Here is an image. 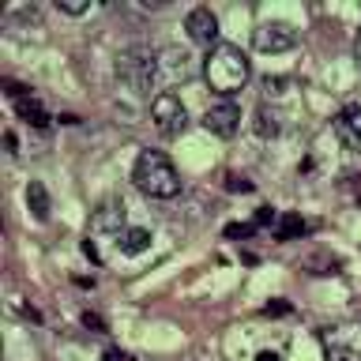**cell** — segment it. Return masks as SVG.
<instances>
[{"mask_svg": "<svg viewBox=\"0 0 361 361\" xmlns=\"http://www.w3.org/2000/svg\"><path fill=\"white\" fill-rule=\"evenodd\" d=\"M248 75H252L248 56L241 53V45H233V42H219L207 53V61H203V79H207V87L222 98H233L237 90L248 83Z\"/></svg>", "mask_w": 361, "mask_h": 361, "instance_id": "obj_1", "label": "cell"}, {"mask_svg": "<svg viewBox=\"0 0 361 361\" xmlns=\"http://www.w3.org/2000/svg\"><path fill=\"white\" fill-rule=\"evenodd\" d=\"M132 180L151 200H173L180 192V173L162 151H140V158L132 166Z\"/></svg>", "mask_w": 361, "mask_h": 361, "instance_id": "obj_2", "label": "cell"}, {"mask_svg": "<svg viewBox=\"0 0 361 361\" xmlns=\"http://www.w3.org/2000/svg\"><path fill=\"white\" fill-rule=\"evenodd\" d=\"M117 79L135 94H151L154 79H158V56L143 45H132L117 56Z\"/></svg>", "mask_w": 361, "mask_h": 361, "instance_id": "obj_3", "label": "cell"}, {"mask_svg": "<svg viewBox=\"0 0 361 361\" xmlns=\"http://www.w3.org/2000/svg\"><path fill=\"white\" fill-rule=\"evenodd\" d=\"M151 117H154L158 135H166V140H177V135L188 128L185 102H180L173 90H162V94H154V102H151Z\"/></svg>", "mask_w": 361, "mask_h": 361, "instance_id": "obj_4", "label": "cell"}, {"mask_svg": "<svg viewBox=\"0 0 361 361\" xmlns=\"http://www.w3.org/2000/svg\"><path fill=\"white\" fill-rule=\"evenodd\" d=\"M203 128L211 135H219V140H230V135H237V128H241V106H237L233 98H219L214 106H207V113H203Z\"/></svg>", "mask_w": 361, "mask_h": 361, "instance_id": "obj_5", "label": "cell"}, {"mask_svg": "<svg viewBox=\"0 0 361 361\" xmlns=\"http://www.w3.org/2000/svg\"><path fill=\"white\" fill-rule=\"evenodd\" d=\"M293 42H298V30L290 23H259L252 30V45L259 53H286L293 49Z\"/></svg>", "mask_w": 361, "mask_h": 361, "instance_id": "obj_6", "label": "cell"}, {"mask_svg": "<svg viewBox=\"0 0 361 361\" xmlns=\"http://www.w3.org/2000/svg\"><path fill=\"white\" fill-rule=\"evenodd\" d=\"M185 30L196 45H207V53L219 45V19H214L211 8H192L185 19Z\"/></svg>", "mask_w": 361, "mask_h": 361, "instance_id": "obj_7", "label": "cell"}, {"mask_svg": "<svg viewBox=\"0 0 361 361\" xmlns=\"http://www.w3.org/2000/svg\"><path fill=\"white\" fill-rule=\"evenodd\" d=\"M158 72H162L169 83H177V79H192L196 64H192L188 49H180V45H166V49L158 53Z\"/></svg>", "mask_w": 361, "mask_h": 361, "instance_id": "obj_8", "label": "cell"}, {"mask_svg": "<svg viewBox=\"0 0 361 361\" xmlns=\"http://www.w3.org/2000/svg\"><path fill=\"white\" fill-rule=\"evenodd\" d=\"M90 230L121 237L124 230H128V226H124V203L121 200H106L94 214H90Z\"/></svg>", "mask_w": 361, "mask_h": 361, "instance_id": "obj_9", "label": "cell"}, {"mask_svg": "<svg viewBox=\"0 0 361 361\" xmlns=\"http://www.w3.org/2000/svg\"><path fill=\"white\" fill-rule=\"evenodd\" d=\"M335 135L346 151H361V106H346L335 117Z\"/></svg>", "mask_w": 361, "mask_h": 361, "instance_id": "obj_10", "label": "cell"}, {"mask_svg": "<svg viewBox=\"0 0 361 361\" xmlns=\"http://www.w3.org/2000/svg\"><path fill=\"white\" fill-rule=\"evenodd\" d=\"M117 248H121L124 256H140V252L151 248V233H147L143 226H128V230L117 237Z\"/></svg>", "mask_w": 361, "mask_h": 361, "instance_id": "obj_11", "label": "cell"}, {"mask_svg": "<svg viewBox=\"0 0 361 361\" xmlns=\"http://www.w3.org/2000/svg\"><path fill=\"white\" fill-rule=\"evenodd\" d=\"M16 113H19V117L27 121V124H34V128H49V113L42 109L38 98H27V94L16 98Z\"/></svg>", "mask_w": 361, "mask_h": 361, "instance_id": "obj_12", "label": "cell"}, {"mask_svg": "<svg viewBox=\"0 0 361 361\" xmlns=\"http://www.w3.org/2000/svg\"><path fill=\"white\" fill-rule=\"evenodd\" d=\"M27 207H30V214L38 222L49 219V192H45L42 180H30V185H27Z\"/></svg>", "mask_w": 361, "mask_h": 361, "instance_id": "obj_13", "label": "cell"}, {"mask_svg": "<svg viewBox=\"0 0 361 361\" xmlns=\"http://www.w3.org/2000/svg\"><path fill=\"white\" fill-rule=\"evenodd\" d=\"M309 233V222L301 219V214H282L279 226H275V237L279 241H298V237Z\"/></svg>", "mask_w": 361, "mask_h": 361, "instance_id": "obj_14", "label": "cell"}, {"mask_svg": "<svg viewBox=\"0 0 361 361\" xmlns=\"http://www.w3.org/2000/svg\"><path fill=\"white\" fill-rule=\"evenodd\" d=\"M256 135H279V113L275 109H267V106H259L256 109Z\"/></svg>", "mask_w": 361, "mask_h": 361, "instance_id": "obj_15", "label": "cell"}, {"mask_svg": "<svg viewBox=\"0 0 361 361\" xmlns=\"http://www.w3.org/2000/svg\"><path fill=\"white\" fill-rule=\"evenodd\" d=\"M56 8L64 16H83V11H90V0H56Z\"/></svg>", "mask_w": 361, "mask_h": 361, "instance_id": "obj_16", "label": "cell"}, {"mask_svg": "<svg viewBox=\"0 0 361 361\" xmlns=\"http://www.w3.org/2000/svg\"><path fill=\"white\" fill-rule=\"evenodd\" d=\"M279 219H282V214H279L275 207H259L256 219H252V226H256V230H259V226H279Z\"/></svg>", "mask_w": 361, "mask_h": 361, "instance_id": "obj_17", "label": "cell"}, {"mask_svg": "<svg viewBox=\"0 0 361 361\" xmlns=\"http://www.w3.org/2000/svg\"><path fill=\"white\" fill-rule=\"evenodd\" d=\"M327 361H361V354L350 346H335V350H327Z\"/></svg>", "mask_w": 361, "mask_h": 361, "instance_id": "obj_18", "label": "cell"}, {"mask_svg": "<svg viewBox=\"0 0 361 361\" xmlns=\"http://www.w3.org/2000/svg\"><path fill=\"white\" fill-rule=\"evenodd\" d=\"M83 327H90V331H106V320H102V316L98 312H83Z\"/></svg>", "mask_w": 361, "mask_h": 361, "instance_id": "obj_19", "label": "cell"}, {"mask_svg": "<svg viewBox=\"0 0 361 361\" xmlns=\"http://www.w3.org/2000/svg\"><path fill=\"white\" fill-rule=\"evenodd\" d=\"M252 230H256L252 222H245V226H226V237H248Z\"/></svg>", "mask_w": 361, "mask_h": 361, "instance_id": "obj_20", "label": "cell"}, {"mask_svg": "<svg viewBox=\"0 0 361 361\" xmlns=\"http://www.w3.org/2000/svg\"><path fill=\"white\" fill-rule=\"evenodd\" d=\"M230 192H252V185H248L245 177H230V185H226Z\"/></svg>", "mask_w": 361, "mask_h": 361, "instance_id": "obj_21", "label": "cell"}, {"mask_svg": "<svg viewBox=\"0 0 361 361\" xmlns=\"http://www.w3.org/2000/svg\"><path fill=\"white\" fill-rule=\"evenodd\" d=\"M264 312H267V316H271V312H275V316H282V312H290V305H286V301H271Z\"/></svg>", "mask_w": 361, "mask_h": 361, "instance_id": "obj_22", "label": "cell"}, {"mask_svg": "<svg viewBox=\"0 0 361 361\" xmlns=\"http://www.w3.org/2000/svg\"><path fill=\"white\" fill-rule=\"evenodd\" d=\"M83 252H87L90 259H94V264H98V259H102V256H98V248H94V241H90V237H87V241H83Z\"/></svg>", "mask_w": 361, "mask_h": 361, "instance_id": "obj_23", "label": "cell"}, {"mask_svg": "<svg viewBox=\"0 0 361 361\" xmlns=\"http://www.w3.org/2000/svg\"><path fill=\"white\" fill-rule=\"evenodd\" d=\"M256 361H282V357L275 354V350H259V354H256Z\"/></svg>", "mask_w": 361, "mask_h": 361, "instance_id": "obj_24", "label": "cell"}, {"mask_svg": "<svg viewBox=\"0 0 361 361\" xmlns=\"http://www.w3.org/2000/svg\"><path fill=\"white\" fill-rule=\"evenodd\" d=\"M106 361H128V354H121V350H109Z\"/></svg>", "mask_w": 361, "mask_h": 361, "instance_id": "obj_25", "label": "cell"}, {"mask_svg": "<svg viewBox=\"0 0 361 361\" xmlns=\"http://www.w3.org/2000/svg\"><path fill=\"white\" fill-rule=\"evenodd\" d=\"M354 49H357V56H361V30H357V38H354Z\"/></svg>", "mask_w": 361, "mask_h": 361, "instance_id": "obj_26", "label": "cell"}]
</instances>
